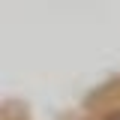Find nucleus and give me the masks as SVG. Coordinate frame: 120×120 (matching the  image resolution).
<instances>
[{"mask_svg": "<svg viewBox=\"0 0 120 120\" xmlns=\"http://www.w3.org/2000/svg\"><path fill=\"white\" fill-rule=\"evenodd\" d=\"M108 120H120V111H114V114H111V117H108Z\"/></svg>", "mask_w": 120, "mask_h": 120, "instance_id": "f257e3e1", "label": "nucleus"}]
</instances>
